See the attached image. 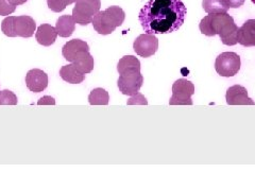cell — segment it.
I'll return each instance as SVG.
<instances>
[{
  "instance_id": "obj_22",
  "label": "cell",
  "mask_w": 255,
  "mask_h": 191,
  "mask_svg": "<svg viewBox=\"0 0 255 191\" xmlns=\"http://www.w3.org/2000/svg\"><path fill=\"white\" fill-rule=\"evenodd\" d=\"M18 103L17 96L9 90L0 91V105H16Z\"/></svg>"
},
{
  "instance_id": "obj_2",
  "label": "cell",
  "mask_w": 255,
  "mask_h": 191,
  "mask_svg": "<svg viewBox=\"0 0 255 191\" xmlns=\"http://www.w3.org/2000/svg\"><path fill=\"white\" fill-rule=\"evenodd\" d=\"M199 29L206 36L219 35L223 45L234 46L237 44L238 27L232 16L228 13L209 14L199 23Z\"/></svg>"
},
{
  "instance_id": "obj_1",
  "label": "cell",
  "mask_w": 255,
  "mask_h": 191,
  "mask_svg": "<svg viewBox=\"0 0 255 191\" xmlns=\"http://www.w3.org/2000/svg\"><path fill=\"white\" fill-rule=\"evenodd\" d=\"M187 9L181 0H149L138 14L147 34H168L184 23Z\"/></svg>"
},
{
  "instance_id": "obj_12",
  "label": "cell",
  "mask_w": 255,
  "mask_h": 191,
  "mask_svg": "<svg viewBox=\"0 0 255 191\" xmlns=\"http://www.w3.org/2000/svg\"><path fill=\"white\" fill-rule=\"evenodd\" d=\"M83 51H90V46L86 42L78 38L68 41L62 48L63 58L70 63H73L78 55Z\"/></svg>"
},
{
  "instance_id": "obj_18",
  "label": "cell",
  "mask_w": 255,
  "mask_h": 191,
  "mask_svg": "<svg viewBox=\"0 0 255 191\" xmlns=\"http://www.w3.org/2000/svg\"><path fill=\"white\" fill-rule=\"evenodd\" d=\"M140 68L141 65L139 60L133 57V55H126V57L119 60L117 65V71L119 75H122L129 70H140Z\"/></svg>"
},
{
  "instance_id": "obj_21",
  "label": "cell",
  "mask_w": 255,
  "mask_h": 191,
  "mask_svg": "<svg viewBox=\"0 0 255 191\" xmlns=\"http://www.w3.org/2000/svg\"><path fill=\"white\" fill-rule=\"evenodd\" d=\"M76 2V0H47L49 9L55 13H60L66 9V6Z\"/></svg>"
},
{
  "instance_id": "obj_16",
  "label": "cell",
  "mask_w": 255,
  "mask_h": 191,
  "mask_svg": "<svg viewBox=\"0 0 255 191\" xmlns=\"http://www.w3.org/2000/svg\"><path fill=\"white\" fill-rule=\"evenodd\" d=\"M60 77L64 80V81L70 84H80L85 80V75L80 73V71L75 67L73 63L63 66L60 69Z\"/></svg>"
},
{
  "instance_id": "obj_11",
  "label": "cell",
  "mask_w": 255,
  "mask_h": 191,
  "mask_svg": "<svg viewBox=\"0 0 255 191\" xmlns=\"http://www.w3.org/2000/svg\"><path fill=\"white\" fill-rule=\"evenodd\" d=\"M229 105H254L255 102L248 96L247 91L242 85L231 86L226 94Z\"/></svg>"
},
{
  "instance_id": "obj_8",
  "label": "cell",
  "mask_w": 255,
  "mask_h": 191,
  "mask_svg": "<svg viewBox=\"0 0 255 191\" xmlns=\"http://www.w3.org/2000/svg\"><path fill=\"white\" fill-rule=\"evenodd\" d=\"M142 83L143 77L140 74V70H129L119 77L117 86L123 95L133 96L138 93Z\"/></svg>"
},
{
  "instance_id": "obj_23",
  "label": "cell",
  "mask_w": 255,
  "mask_h": 191,
  "mask_svg": "<svg viewBox=\"0 0 255 191\" xmlns=\"http://www.w3.org/2000/svg\"><path fill=\"white\" fill-rule=\"evenodd\" d=\"M16 5L11 2V0H0V16H7L14 13Z\"/></svg>"
},
{
  "instance_id": "obj_19",
  "label": "cell",
  "mask_w": 255,
  "mask_h": 191,
  "mask_svg": "<svg viewBox=\"0 0 255 191\" xmlns=\"http://www.w3.org/2000/svg\"><path fill=\"white\" fill-rule=\"evenodd\" d=\"M202 6L207 14L228 13L230 10V6L227 4L226 0H203Z\"/></svg>"
},
{
  "instance_id": "obj_14",
  "label": "cell",
  "mask_w": 255,
  "mask_h": 191,
  "mask_svg": "<svg viewBox=\"0 0 255 191\" xmlns=\"http://www.w3.org/2000/svg\"><path fill=\"white\" fill-rule=\"evenodd\" d=\"M58 32L55 27H52L49 23H43L39 26L35 32V38L39 45L49 47L57 41Z\"/></svg>"
},
{
  "instance_id": "obj_7",
  "label": "cell",
  "mask_w": 255,
  "mask_h": 191,
  "mask_svg": "<svg viewBox=\"0 0 255 191\" xmlns=\"http://www.w3.org/2000/svg\"><path fill=\"white\" fill-rule=\"evenodd\" d=\"M195 94V85L186 79H179L172 85L170 105H193L191 96Z\"/></svg>"
},
{
  "instance_id": "obj_15",
  "label": "cell",
  "mask_w": 255,
  "mask_h": 191,
  "mask_svg": "<svg viewBox=\"0 0 255 191\" xmlns=\"http://www.w3.org/2000/svg\"><path fill=\"white\" fill-rule=\"evenodd\" d=\"M58 35L61 37H69L76 30V21L73 15H62L55 23Z\"/></svg>"
},
{
  "instance_id": "obj_17",
  "label": "cell",
  "mask_w": 255,
  "mask_h": 191,
  "mask_svg": "<svg viewBox=\"0 0 255 191\" xmlns=\"http://www.w3.org/2000/svg\"><path fill=\"white\" fill-rule=\"evenodd\" d=\"M73 64L80 73H82L84 75L92 73L95 66L94 58L92 57L90 51H83L80 53L77 57V59L73 62Z\"/></svg>"
},
{
  "instance_id": "obj_4",
  "label": "cell",
  "mask_w": 255,
  "mask_h": 191,
  "mask_svg": "<svg viewBox=\"0 0 255 191\" xmlns=\"http://www.w3.org/2000/svg\"><path fill=\"white\" fill-rule=\"evenodd\" d=\"M36 30L35 20L28 15L7 16L1 22L2 33L9 37L29 38Z\"/></svg>"
},
{
  "instance_id": "obj_5",
  "label": "cell",
  "mask_w": 255,
  "mask_h": 191,
  "mask_svg": "<svg viewBox=\"0 0 255 191\" xmlns=\"http://www.w3.org/2000/svg\"><path fill=\"white\" fill-rule=\"evenodd\" d=\"M100 0H76L73 17L80 26H87L92 22L94 16L100 11Z\"/></svg>"
},
{
  "instance_id": "obj_10",
  "label": "cell",
  "mask_w": 255,
  "mask_h": 191,
  "mask_svg": "<svg viewBox=\"0 0 255 191\" xmlns=\"http://www.w3.org/2000/svg\"><path fill=\"white\" fill-rule=\"evenodd\" d=\"M26 85L33 93H42L48 86V75L42 69H31L26 75Z\"/></svg>"
},
{
  "instance_id": "obj_26",
  "label": "cell",
  "mask_w": 255,
  "mask_h": 191,
  "mask_svg": "<svg viewBox=\"0 0 255 191\" xmlns=\"http://www.w3.org/2000/svg\"><path fill=\"white\" fill-rule=\"evenodd\" d=\"M246 0H226L227 4L231 7H233V9H238V7H241L244 5Z\"/></svg>"
},
{
  "instance_id": "obj_3",
  "label": "cell",
  "mask_w": 255,
  "mask_h": 191,
  "mask_svg": "<svg viewBox=\"0 0 255 191\" xmlns=\"http://www.w3.org/2000/svg\"><path fill=\"white\" fill-rule=\"evenodd\" d=\"M126 19V13L121 6L112 5L105 11H99L92 20L93 27L97 33L109 35L121 27Z\"/></svg>"
},
{
  "instance_id": "obj_9",
  "label": "cell",
  "mask_w": 255,
  "mask_h": 191,
  "mask_svg": "<svg viewBox=\"0 0 255 191\" xmlns=\"http://www.w3.org/2000/svg\"><path fill=\"white\" fill-rule=\"evenodd\" d=\"M133 49L140 58H150L158 49V39L153 34H140L134 41Z\"/></svg>"
},
{
  "instance_id": "obj_24",
  "label": "cell",
  "mask_w": 255,
  "mask_h": 191,
  "mask_svg": "<svg viewBox=\"0 0 255 191\" xmlns=\"http://www.w3.org/2000/svg\"><path fill=\"white\" fill-rule=\"evenodd\" d=\"M147 100L146 98L143 97L141 94H135L133 96H131V98L128 101V105L131 104H147Z\"/></svg>"
},
{
  "instance_id": "obj_20",
  "label": "cell",
  "mask_w": 255,
  "mask_h": 191,
  "mask_svg": "<svg viewBox=\"0 0 255 191\" xmlns=\"http://www.w3.org/2000/svg\"><path fill=\"white\" fill-rule=\"evenodd\" d=\"M110 101V95L105 89H94L90 96L89 102L91 105H108Z\"/></svg>"
},
{
  "instance_id": "obj_13",
  "label": "cell",
  "mask_w": 255,
  "mask_h": 191,
  "mask_svg": "<svg viewBox=\"0 0 255 191\" xmlns=\"http://www.w3.org/2000/svg\"><path fill=\"white\" fill-rule=\"evenodd\" d=\"M237 43L244 47L255 46V19L247 20L237 30Z\"/></svg>"
},
{
  "instance_id": "obj_28",
  "label": "cell",
  "mask_w": 255,
  "mask_h": 191,
  "mask_svg": "<svg viewBox=\"0 0 255 191\" xmlns=\"http://www.w3.org/2000/svg\"><path fill=\"white\" fill-rule=\"evenodd\" d=\"M251 1H252L254 4H255V0H251Z\"/></svg>"
},
{
  "instance_id": "obj_6",
  "label": "cell",
  "mask_w": 255,
  "mask_h": 191,
  "mask_svg": "<svg viewBox=\"0 0 255 191\" xmlns=\"http://www.w3.org/2000/svg\"><path fill=\"white\" fill-rule=\"evenodd\" d=\"M241 57L235 52H223L215 61V70L220 77H234L241 69Z\"/></svg>"
},
{
  "instance_id": "obj_27",
  "label": "cell",
  "mask_w": 255,
  "mask_h": 191,
  "mask_svg": "<svg viewBox=\"0 0 255 191\" xmlns=\"http://www.w3.org/2000/svg\"><path fill=\"white\" fill-rule=\"evenodd\" d=\"M28 1V0H11V2L13 3V4H15L16 6L17 5H21V4H23V3H26Z\"/></svg>"
},
{
  "instance_id": "obj_25",
  "label": "cell",
  "mask_w": 255,
  "mask_h": 191,
  "mask_svg": "<svg viewBox=\"0 0 255 191\" xmlns=\"http://www.w3.org/2000/svg\"><path fill=\"white\" fill-rule=\"evenodd\" d=\"M38 105H54L55 104V100L53 97H50V96H44L37 102Z\"/></svg>"
}]
</instances>
